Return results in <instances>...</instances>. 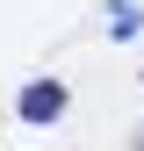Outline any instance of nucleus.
<instances>
[{
	"label": "nucleus",
	"mask_w": 144,
	"mask_h": 151,
	"mask_svg": "<svg viewBox=\"0 0 144 151\" xmlns=\"http://www.w3.org/2000/svg\"><path fill=\"white\" fill-rule=\"evenodd\" d=\"M14 108H22V122H58V115H65V86H58V79H29Z\"/></svg>",
	"instance_id": "nucleus-1"
},
{
	"label": "nucleus",
	"mask_w": 144,
	"mask_h": 151,
	"mask_svg": "<svg viewBox=\"0 0 144 151\" xmlns=\"http://www.w3.org/2000/svg\"><path fill=\"white\" fill-rule=\"evenodd\" d=\"M108 36L115 43H137V0H108Z\"/></svg>",
	"instance_id": "nucleus-2"
}]
</instances>
